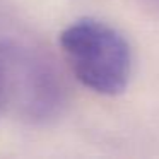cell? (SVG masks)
<instances>
[{"label":"cell","instance_id":"obj_1","mask_svg":"<svg viewBox=\"0 0 159 159\" xmlns=\"http://www.w3.org/2000/svg\"><path fill=\"white\" fill-rule=\"evenodd\" d=\"M60 48L75 79L93 93L116 96L128 86L130 45L108 22L93 17L77 19L60 33Z\"/></svg>","mask_w":159,"mask_h":159}]
</instances>
